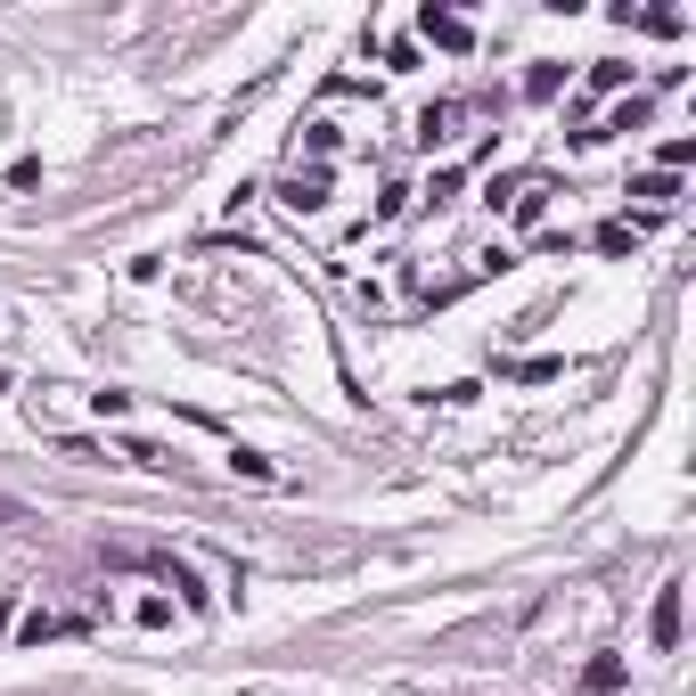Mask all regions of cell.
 Segmentation results:
<instances>
[{
  "label": "cell",
  "instance_id": "6da1fadb",
  "mask_svg": "<svg viewBox=\"0 0 696 696\" xmlns=\"http://www.w3.org/2000/svg\"><path fill=\"white\" fill-rule=\"evenodd\" d=\"M647 115H656V99H615V107H606L598 124H582L573 140H582V147H598V140H615V131H647Z\"/></svg>",
  "mask_w": 696,
  "mask_h": 696
},
{
  "label": "cell",
  "instance_id": "7a4b0ae2",
  "mask_svg": "<svg viewBox=\"0 0 696 696\" xmlns=\"http://www.w3.org/2000/svg\"><path fill=\"white\" fill-rule=\"evenodd\" d=\"M279 205H287V214H320V205H328V165H295L287 181H279Z\"/></svg>",
  "mask_w": 696,
  "mask_h": 696
},
{
  "label": "cell",
  "instance_id": "3957f363",
  "mask_svg": "<svg viewBox=\"0 0 696 696\" xmlns=\"http://www.w3.org/2000/svg\"><path fill=\"white\" fill-rule=\"evenodd\" d=\"M418 34L426 41H435V50H476V34H467V17H451V9H435V0H426V9H418Z\"/></svg>",
  "mask_w": 696,
  "mask_h": 696
},
{
  "label": "cell",
  "instance_id": "277c9868",
  "mask_svg": "<svg viewBox=\"0 0 696 696\" xmlns=\"http://www.w3.org/2000/svg\"><path fill=\"white\" fill-rule=\"evenodd\" d=\"M647 640H656L663 656L680 647V582H663V590H656V615H647Z\"/></svg>",
  "mask_w": 696,
  "mask_h": 696
},
{
  "label": "cell",
  "instance_id": "5b68a950",
  "mask_svg": "<svg viewBox=\"0 0 696 696\" xmlns=\"http://www.w3.org/2000/svg\"><path fill=\"white\" fill-rule=\"evenodd\" d=\"M459 124V99H435V107H418V147H442Z\"/></svg>",
  "mask_w": 696,
  "mask_h": 696
},
{
  "label": "cell",
  "instance_id": "8992f818",
  "mask_svg": "<svg viewBox=\"0 0 696 696\" xmlns=\"http://www.w3.org/2000/svg\"><path fill=\"white\" fill-rule=\"evenodd\" d=\"M550 197H557L550 181H525V189H516V230H532V221H550Z\"/></svg>",
  "mask_w": 696,
  "mask_h": 696
},
{
  "label": "cell",
  "instance_id": "52a82bcc",
  "mask_svg": "<svg viewBox=\"0 0 696 696\" xmlns=\"http://www.w3.org/2000/svg\"><path fill=\"white\" fill-rule=\"evenodd\" d=\"M566 91V66H557V57H541V66L525 74V99H557Z\"/></svg>",
  "mask_w": 696,
  "mask_h": 696
},
{
  "label": "cell",
  "instance_id": "ba28073f",
  "mask_svg": "<svg viewBox=\"0 0 696 696\" xmlns=\"http://www.w3.org/2000/svg\"><path fill=\"white\" fill-rule=\"evenodd\" d=\"M582 688H590V696L623 688V656H598V663H582Z\"/></svg>",
  "mask_w": 696,
  "mask_h": 696
},
{
  "label": "cell",
  "instance_id": "9c48e42d",
  "mask_svg": "<svg viewBox=\"0 0 696 696\" xmlns=\"http://www.w3.org/2000/svg\"><path fill=\"white\" fill-rule=\"evenodd\" d=\"M623 82H631V66H623V57H598V66H590V91H598V99H615Z\"/></svg>",
  "mask_w": 696,
  "mask_h": 696
},
{
  "label": "cell",
  "instance_id": "30bf717a",
  "mask_svg": "<svg viewBox=\"0 0 696 696\" xmlns=\"http://www.w3.org/2000/svg\"><path fill=\"white\" fill-rule=\"evenodd\" d=\"M631 197H647V205H672V197H680V181H672V172H640V181H631Z\"/></svg>",
  "mask_w": 696,
  "mask_h": 696
},
{
  "label": "cell",
  "instance_id": "8fae6325",
  "mask_svg": "<svg viewBox=\"0 0 696 696\" xmlns=\"http://www.w3.org/2000/svg\"><path fill=\"white\" fill-rule=\"evenodd\" d=\"M508 377H516V385H550V377H566V361H550V352H541V361H516Z\"/></svg>",
  "mask_w": 696,
  "mask_h": 696
},
{
  "label": "cell",
  "instance_id": "7c38bea8",
  "mask_svg": "<svg viewBox=\"0 0 696 696\" xmlns=\"http://www.w3.org/2000/svg\"><path fill=\"white\" fill-rule=\"evenodd\" d=\"M590 246H598V255H631V221H606Z\"/></svg>",
  "mask_w": 696,
  "mask_h": 696
},
{
  "label": "cell",
  "instance_id": "4fadbf2b",
  "mask_svg": "<svg viewBox=\"0 0 696 696\" xmlns=\"http://www.w3.org/2000/svg\"><path fill=\"white\" fill-rule=\"evenodd\" d=\"M459 181H467V172H459V165H442L435 181H426V197H435V205H451V197H459Z\"/></svg>",
  "mask_w": 696,
  "mask_h": 696
},
{
  "label": "cell",
  "instance_id": "5bb4252c",
  "mask_svg": "<svg viewBox=\"0 0 696 696\" xmlns=\"http://www.w3.org/2000/svg\"><path fill=\"white\" fill-rule=\"evenodd\" d=\"M631 17H640L647 34H680V9H631Z\"/></svg>",
  "mask_w": 696,
  "mask_h": 696
},
{
  "label": "cell",
  "instance_id": "9a60e30c",
  "mask_svg": "<svg viewBox=\"0 0 696 696\" xmlns=\"http://www.w3.org/2000/svg\"><path fill=\"white\" fill-rule=\"evenodd\" d=\"M696 165V140H663V172H688Z\"/></svg>",
  "mask_w": 696,
  "mask_h": 696
},
{
  "label": "cell",
  "instance_id": "2e32d148",
  "mask_svg": "<svg viewBox=\"0 0 696 696\" xmlns=\"http://www.w3.org/2000/svg\"><path fill=\"white\" fill-rule=\"evenodd\" d=\"M91 410H99V418H131V394H115V385H107V394H91Z\"/></svg>",
  "mask_w": 696,
  "mask_h": 696
},
{
  "label": "cell",
  "instance_id": "e0dca14e",
  "mask_svg": "<svg viewBox=\"0 0 696 696\" xmlns=\"http://www.w3.org/2000/svg\"><path fill=\"white\" fill-rule=\"evenodd\" d=\"M17 631H25V640H34V647H41V640H57V631H66V623H57V615H25Z\"/></svg>",
  "mask_w": 696,
  "mask_h": 696
},
{
  "label": "cell",
  "instance_id": "ac0fdd59",
  "mask_svg": "<svg viewBox=\"0 0 696 696\" xmlns=\"http://www.w3.org/2000/svg\"><path fill=\"white\" fill-rule=\"evenodd\" d=\"M0 631H17V606H9V598H0Z\"/></svg>",
  "mask_w": 696,
  "mask_h": 696
},
{
  "label": "cell",
  "instance_id": "d6986e66",
  "mask_svg": "<svg viewBox=\"0 0 696 696\" xmlns=\"http://www.w3.org/2000/svg\"><path fill=\"white\" fill-rule=\"evenodd\" d=\"M0 394H9V369H0Z\"/></svg>",
  "mask_w": 696,
  "mask_h": 696
}]
</instances>
